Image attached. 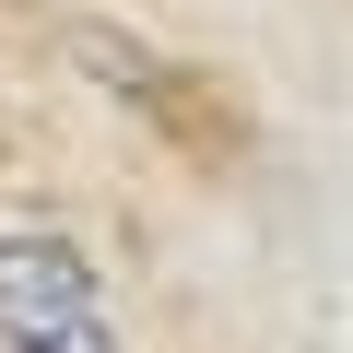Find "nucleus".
I'll return each mask as SVG.
<instances>
[{"label": "nucleus", "mask_w": 353, "mask_h": 353, "mask_svg": "<svg viewBox=\"0 0 353 353\" xmlns=\"http://www.w3.org/2000/svg\"><path fill=\"white\" fill-rule=\"evenodd\" d=\"M106 294H94V259L71 236H0V353H36L59 330H94Z\"/></svg>", "instance_id": "f257e3e1"}, {"label": "nucleus", "mask_w": 353, "mask_h": 353, "mask_svg": "<svg viewBox=\"0 0 353 353\" xmlns=\"http://www.w3.org/2000/svg\"><path fill=\"white\" fill-rule=\"evenodd\" d=\"M36 353H118V330L94 318V330H59V341H36Z\"/></svg>", "instance_id": "f03ea898"}]
</instances>
